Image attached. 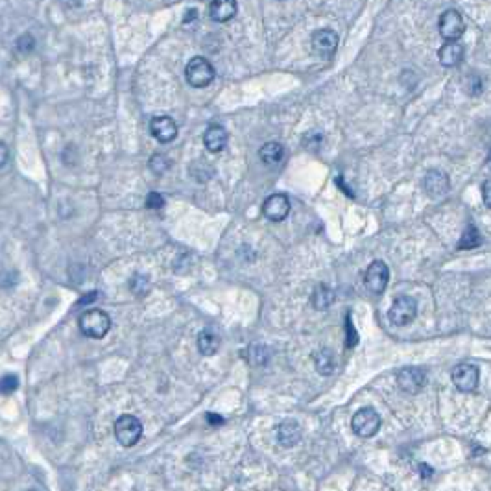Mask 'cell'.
Masks as SVG:
<instances>
[{
    "mask_svg": "<svg viewBox=\"0 0 491 491\" xmlns=\"http://www.w3.org/2000/svg\"><path fill=\"white\" fill-rule=\"evenodd\" d=\"M79 331L89 336V338L100 340L109 333L111 329V318L108 316V312L100 311V309H90L85 311L78 320Z\"/></svg>",
    "mask_w": 491,
    "mask_h": 491,
    "instance_id": "6da1fadb",
    "label": "cell"
},
{
    "mask_svg": "<svg viewBox=\"0 0 491 491\" xmlns=\"http://www.w3.org/2000/svg\"><path fill=\"white\" fill-rule=\"evenodd\" d=\"M185 76L189 85L196 87V89H204V87H207V85L215 79L216 73L215 67L211 65V61H207V59L202 56H196L186 63Z\"/></svg>",
    "mask_w": 491,
    "mask_h": 491,
    "instance_id": "7a4b0ae2",
    "label": "cell"
},
{
    "mask_svg": "<svg viewBox=\"0 0 491 491\" xmlns=\"http://www.w3.org/2000/svg\"><path fill=\"white\" fill-rule=\"evenodd\" d=\"M115 438L122 447H133L142 438V423L130 414L120 416L115 421Z\"/></svg>",
    "mask_w": 491,
    "mask_h": 491,
    "instance_id": "3957f363",
    "label": "cell"
},
{
    "mask_svg": "<svg viewBox=\"0 0 491 491\" xmlns=\"http://www.w3.org/2000/svg\"><path fill=\"white\" fill-rule=\"evenodd\" d=\"M418 316V303L410 296H399L394 301V305L389 307L388 318L389 322L396 327H405L408 323L414 322V318Z\"/></svg>",
    "mask_w": 491,
    "mask_h": 491,
    "instance_id": "277c9868",
    "label": "cell"
},
{
    "mask_svg": "<svg viewBox=\"0 0 491 491\" xmlns=\"http://www.w3.org/2000/svg\"><path fill=\"white\" fill-rule=\"evenodd\" d=\"M351 429L360 438H372L381 429V416L377 414V410L369 407L360 408L351 419Z\"/></svg>",
    "mask_w": 491,
    "mask_h": 491,
    "instance_id": "5b68a950",
    "label": "cell"
},
{
    "mask_svg": "<svg viewBox=\"0 0 491 491\" xmlns=\"http://www.w3.org/2000/svg\"><path fill=\"white\" fill-rule=\"evenodd\" d=\"M441 37L445 41H458L465 32V23H463L462 13L456 10H447L441 13L440 23H438Z\"/></svg>",
    "mask_w": 491,
    "mask_h": 491,
    "instance_id": "8992f818",
    "label": "cell"
},
{
    "mask_svg": "<svg viewBox=\"0 0 491 491\" xmlns=\"http://www.w3.org/2000/svg\"><path fill=\"white\" fill-rule=\"evenodd\" d=\"M311 45L316 56L323 57V59H329V57H333L334 52H336V46H338V34L331 28L316 30L311 37Z\"/></svg>",
    "mask_w": 491,
    "mask_h": 491,
    "instance_id": "52a82bcc",
    "label": "cell"
},
{
    "mask_svg": "<svg viewBox=\"0 0 491 491\" xmlns=\"http://www.w3.org/2000/svg\"><path fill=\"white\" fill-rule=\"evenodd\" d=\"M388 266L384 264L383 260H373L369 268L366 270V276H364V285H366L367 290L373 293H383L386 287H388Z\"/></svg>",
    "mask_w": 491,
    "mask_h": 491,
    "instance_id": "ba28073f",
    "label": "cell"
},
{
    "mask_svg": "<svg viewBox=\"0 0 491 491\" xmlns=\"http://www.w3.org/2000/svg\"><path fill=\"white\" fill-rule=\"evenodd\" d=\"M452 383L460 392H474L479 386V367L473 364H458L451 373Z\"/></svg>",
    "mask_w": 491,
    "mask_h": 491,
    "instance_id": "9c48e42d",
    "label": "cell"
},
{
    "mask_svg": "<svg viewBox=\"0 0 491 491\" xmlns=\"http://www.w3.org/2000/svg\"><path fill=\"white\" fill-rule=\"evenodd\" d=\"M262 213L268 220L282 222L290 213V200L285 194H271L262 205Z\"/></svg>",
    "mask_w": 491,
    "mask_h": 491,
    "instance_id": "30bf717a",
    "label": "cell"
},
{
    "mask_svg": "<svg viewBox=\"0 0 491 491\" xmlns=\"http://www.w3.org/2000/svg\"><path fill=\"white\" fill-rule=\"evenodd\" d=\"M425 192L429 194L430 198H441L449 192V175L445 172H441L438 169H432L427 172L423 180Z\"/></svg>",
    "mask_w": 491,
    "mask_h": 491,
    "instance_id": "8fae6325",
    "label": "cell"
},
{
    "mask_svg": "<svg viewBox=\"0 0 491 491\" xmlns=\"http://www.w3.org/2000/svg\"><path fill=\"white\" fill-rule=\"evenodd\" d=\"M397 383H399L401 389H405L408 394H416L427 383V375L419 367H403L397 375Z\"/></svg>",
    "mask_w": 491,
    "mask_h": 491,
    "instance_id": "7c38bea8",
    "label": "cell"
},
{
    "mask_svg": "<svg viewBox=\"0 0 491 491\" xmlns=\"http://www.w3.org/2000/svg\"><path fill=\"white\" fill-rule=\"evenodd\" d=\"M150 133L159 142H172L177 137V124L170 117H153L150 122Z\"/></svg>",
    "mask_w": 491,
    "mask_h": 491,
    "instance_id": "4fadbf2b",
    "label": "cell"
},
{
    "mask_svg": "<svg viewBox=\"0 0 491 491\" xmlns=\"http://www.w3.org/2000/svg\"><path fill=\"white\" fill-rule=\"evenodd\" d=\"M238 12L237 0H213L209 4V17L215 23H227Z\"/></svg>",
    "mask_w": 491,
    "mask_h": 491,
    "instance_id": "5bb4252c",
    "label": "cell"
},
{
    "mask_svg": "<svg viewBox=\"0 0 491 491\" xmlns=\"http://www.w3.org/2000/svg\"><path fill=\"white\" fill-rule=\"evenodd\" d=\"M301 440V427L293 419H287L277 427V441L285 449H290Z\"/></svg>",
    "mask_w": 491,
    "mask_h": 491,
    "instance_id": "9a60e30c",
    "label": "cell"
},
{
    "mask_svg": "<svg viewBox=\"0 0 491 491\" xmlns=\"http://www.w3.org/2000/svg\"><path fill=\"white\" fill-rule=\"evenodd\" d=\"M204 144L211 153H220L227 144V131L218 124L209 126L204 133Z\"/></svg>",
    "mask_w": 491,
    "mask_h": 491,
    "instance_id": "2e32d148",
    "label": "cell"
},
{
    "mask_svg": "<svg viewBox=\"0 0 491 491\" xmlns=\"http://www.w3.org/2000/svg\"><path fill=\"white\" fill-rule=\"evenodd\" d=\"M440 63L443 67H456L463 57V46L458 41H447L438 52Z\"/></svg>",
    "mask_w": 491,
    "mask_h": 491,
    "instance_id": "e0dca14e",
    "label": "cell"
},
{
    "mask_svg": "<svg viewBox=\"0 0 491 491\" xmlns=\"http://www.w3.org/2000/svg\"><path fill=\"white\" fill-rule=\"evenodd\" d=\"M259 157L266 166H277L285 159V148L279 142H266L259 150Z\"/></svg>",
    "mask_w": 491,
    "mask_h": 491,
    "instance_id": "ac0fdd59",
    "label": "cell"
},
{
    "mask_svg": "<svg viewBox=\"0 0 491 491\" xmlns=\"http://www.w3.org/2000/svg\"><path fill=\"white\" fill-rule=\"evenodd\" d=\"M220 349V336L211 331V329H205L202 331L198 336V351L204 356H213L218 353Z\"/></svg>",
    "mask_w": 491,
    "mask_h": 491,
    "instance_id": "d6986e66",
    "label": "cell"
},
{
    "mask_svg": "<svg viewBox=\"0 0 491 491\" xmlns=\"http://www.w3.org/2000/svg\"><path fill=\"white\" fill-rule=\"evenodd\" d=\"M334 301V292L327 285H318L314 288V292L311 296V303L316 311H325L329 307L333 305Z\"/></svg>",
    "mask_w": 491,
    "mask_h": 491,
    "instance_id": "ffe728a7",
    "label": "cell"
},
{
    "mask_svg": "<svg viewBox=\"0 0 491 491\" xmlns=\"http://www.w3.org/2000/svg\"><path fill=\"white\" fill-rule=\"evenodd\" d=\"M314 366H316L318 373H322V375H331L334 369V356L333 353L329 349H320L314 355Z\"/></svg>",
    "mask_w": 491,
    "mask_h": 491,
    "instance_id": "44dd1931",
    "label": "cell"
},
{
    "mask_svg": "<svg viewBox=\"0 0 491 491\" xmlns=\"http://www.w3.org/2000/svg\"><path fill=\"white\" fill-rule=\"evenodd\" d=\"M479 244H480L479 229H476L474 226L465 227V231H463L462 237H460V244H458V248H460V249H473V248H476Z\"/></svg>",
    "mask_w": 491,
    "mask_h": 491,
    "instance_id": "7402d4cb",
    "label": "cell"
},
{
    "mask_svg": "<svg viewBox=\"0 0 491 491\" xmlns=\"http://www.w3.org/2000/svg\"><path fill=\"white\" fill-rule=\"evenodd\" d=\"M248 358L251 364H255V366H262V364H266L268 362V358H270V353H268V347L262 344H253L248 347Z\"/></svg>",
    "mask_w": 491,
    "mask_h": 491,
    "instance_id": "603a6c76",
    "label": "cell"
},
{
    "mask_svg": "<svg viewBox=\"0 0 491 491\" xmlns=\"http://www.w3.org/2000/svg\"><path fill=\"white\" fill-rule=\"evenodd\" d=\"M19 386V378L17 375H13V373H6L4 377H2V383H0V388H2V392L4 394H12V392H15Z\"/></svg>",
    "mask_w": 491,
    "mask_h": 491,
    "instance_id": "cb8c5ba5",
    "label": "cell"
},
{
    "mask_svg": "<svg viewBox=\"0 0 491 491\" xmlns=\"http://www.w3.org/2000/svg\"><path fill=\"white\" fill-rule=\"evenodd\" d=\"M164 205V198L159 194V192H150L146 198V207L152 211H159L163 209Z\"/></svg>",
    "mask_w": 491,
    "mask_h": 491,
    "instance_id": "d4e9b609",
    "label": "cell"
},
{
    "mask_svg": "<svg viewBox=\"0 0 491 491\" xmlns=\"http://www.w3.org/2000/svg\"><path fill=\"white\" fill-rule=\"evenodd\" d=\"M34 45H35V41L30 34H24L23 37H19L17 39V50L24 52V54H26V52L34 50Z\"/></svg>",
    "mask_w": 491,
    "mask_h": 491,
    "instance_id": "484cf974",
    "label": "cell"
},
{
    "mask_svg": "<svg viewBox=\"0 0 491 491\" xmlns=\"http://www.w3.org/2000/svg\"><path fill=\"white\" fill-rule=\"evenodd\" d=\"M345 325H347V347H355L356 342H358V334H356V329L353 327V322H351V318L347 316V320H345Z\"/></svg>",
    "mask_w": 491,
    "mask_h": 491,
    "instance_id": "4316f807",
    "label": "cell"
},
{
    "mask_svg": "<svg viewBox=\"0 0 491 491\" xmlns=\"http://www.w3.org/2000/svg\"><path fill=\"white\" fill-rule=\"evenodd\" d=\"M482 198H484L485 207H490L491 209V180L485 181L484 186H482Z\"/></svg>",
    "mask_w": 491,
    "mask_h": 491,
    "instance_id": "83f0119b",
    "label": "cell"
},
{
    "mask_svg": "<svg viewBox=\"0 0 491 491\" xmlns=\"http://www.w3.org/2000/svg\"><path fill=\"white\" fill-rule=\"evenodd\" d=\"M207 421L211 425H222L224 423V418L222 416H216V414H207Z\"/></svg>",
    "mask_w": 491,
    "mask_h": 491,
    "instance_id": "f1b7e54d",
    "label": "cell"
},
{
    "mask_svg": "<svg viewBox=\"0 0 491 491\" xmlns=\"http://www.w3.org/2000/svg\"><path fill=\"white\" fill-rule=\"evenodd\" d=\"M0 152H2V163H0V166H6V163H8V148H6V144H0Z\"/></svg>",
    "mask_w": 491,
    "mask_h": 491,
    "instance_id": "f546056e",
    "label": "cell"
}]
</instances>
